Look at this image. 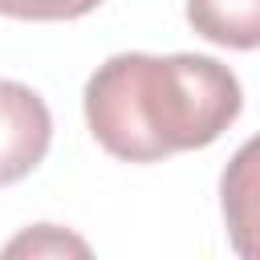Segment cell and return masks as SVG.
Wrapping results in <instances>:
<instances>
[{
  "mask_svg": "<svg viewBox=\"0 0 260 260\" xmlns=\"http://www.w3.org/2000/svg\"><path fill=\"white\" fill-rule=\"evenodd\" d=\"M106 0H0V16L12 20H77Z\"/></svg>",
  "mask_w": 260,
  "mask_h": 260,
  "instance_id": "cell-6",
  "label": "cell"
},
{
  "mask_svg": "<svg viewBox=\"0 0 260 260\" xmlns=\"http://www.w3.org/2000/svg\"><path fill=\"white\" fill-rule=\"evenodd\" d=\"M53 142V114L24 81L0 77V187L32 175Z\"/></svg>",
  "mask_w": 260,
  "mask_h": 260,
  "instance_id": "cell-2",
  "label": "cell"
},
{
  "mask_svg": "<svg viewBox=\"0 0 260 260\" xmlns=\"http://www.w3.org/2000/svg\"><path fill=\"white\" fill-rule=\"evenodd\" d=\"M89 256V244L57 223H37L4 244V256Z\"/></svg>",
  "mask_w": 260,
  "mask_h": 260,
  "instance_id": "cell-5",
  "label": "cell"
},
{
  "mask_svg": "<svg viewBox=\"0 0 260 260\" xmlns=\"http://www.w3.org/2000/svg\"><path fill=\"white\" fill-rule=\"evenodd\" d=\"M191 28L223 49H256L260 45V0H187Z\"/></svg>",
  "mask_w": 260,
  "mask_h": 260,
  "instance_id": "cell-3",
  "label": "cell"
},
{
  "mask_svg": "<svg viewBox=\"0 0 260 260\" xmlns=\"http://www.w3.org/2000/svg\"><path fill=\"white\" fill-rule=\"evenodd\" d=\"M252 142L236 154V162H232V171L223 175V215H228V223H232V232H236V248H240V232H248L252 228V211H248V203H252Z\"/></svg>",
  "mask_w": 260,
  "mask_h": 260,
  "instance_id": "cell-4",
  "label": "cell"
},
{
  "mask_svg": "<svg viewBox=\"0 0 260 260\" xmlns=\"http://www.w3.org/2000/svg\"><path fill=\"white\" fill-rule=\"evenodd\" d=\"M89 134L122 162H162L211 146L244 110L228 65L199 53H114L81 93Z\"/></svg>",
  "mask_w": 260,
  "mask_h": 260,
  "instance_id": "cell-1",
  "label": "cell"
}]
</instances>
